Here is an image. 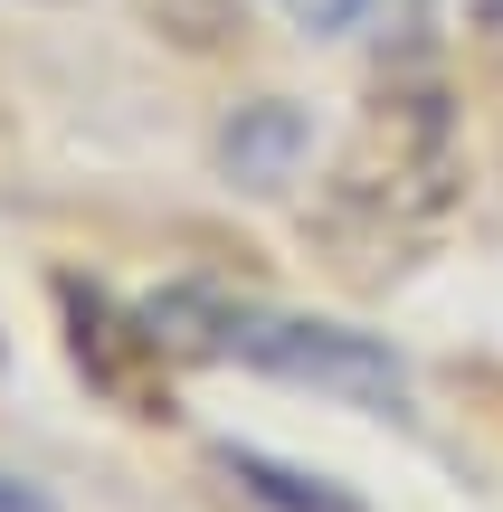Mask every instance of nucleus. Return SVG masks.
I'll return each mask as SVG.
<instances>
[{
    "instance_id": "f03ea898",
    "label": "nucleus",
    "mask_w": 503,
    "mask_h": 512,
    "mask_svg": "<svg viewBox=\"0 0 503 512\" xmlns=\"http://www.w3.org/2000/svg\"><path fill=\"white\" fill-rule=\"evenodd\" d=\"M57 304H67L76 370H86L114 408L162 418V399H171V351H162V332L143 323V304H114L105 285H57Z\"/></svg>"
},
{
    "instance_id": "f257e3e1",
    "label": "nucleus",
    "mask_w": 503,
    "mask_h": 512,
    "mask_svg": "<svg viewBox=\"0 0 503 512\" xmlns=\"http://www.w3.org/2000/svg\"><path fill=\"white\" fill-rule=\"evenodd\" d=\"M143 323L162 332L171 361H247V370H266V380H304V389L352 399V408H399L409 399L399 351H380L371 332L304 323V313L247 304V294H219V285H162L143 304Z\"/></svg>"
},
{
    "instance_id": "20e7f679",
    "label": "nucleus",
    "mask_w": 503,
    "mask_h": 512,
    "mask_svg": "<svg viewBox=\"0 0 503 512\" xmlns=\"http://www.w3.org/2000/svg\"><path fill=\"white\" fill-rule=\"evenodd\" d=\"M295 143H304V124L285 105H257L247 124H228V171H247V181H276L285 162H295Z\"/></svg>"
},
{
    "instance_id": "7ed1b4c3",
    "label": "nucleus",
    "mask_w": 503,
    "mask_h": 512,
    "mask_svg": "<svg viewBox=\"0 0 503 512\" xmlns=\"http://www.w3.org/2000/svg\"><path fill=\"white\" fill-rule=\"evenodd\" d=\"M219 475L238 484L257 512H361L342 484L304 475V465H276V456H257V446H219Z\"/></svg>"
},
{
    "instance_id": "0eeeda50",
    "label": "nucleus",
    "mask_w": 503,
    "mask_h": 512,
    "mask_svg": "<svg viewBox=\"0 0 503 512\" xmlns=\"http://www.w3.org/2000/svg\"><path fill=\"white\" fill-rule=\"evenodd\" d=\"M485 19H503V0H485Z\"/></svg>"
},
{
    "instance_id": "423d86ee",
    "label": "nucleus",
    "mask_w": 503,
    "mask_h": 512,
    "mask_svg": "<svg viewBox=\"0 0 503 512\" xmlns=\"http://www.w3.org/2000/svg\"><path fill=\"white\" fill-rule=\"evenodd\" d=\"M0 512H48V494H29L19 475H0Z\"/></svg>"
},
{
    "instance_id": "39448f33",
    "label": "nucleus",
    "mask_w": 503,
    "mask_h": 512,
    "mask_svg": "<svg viewBox=\"0 0 503 512\" xmlns=\"http://www.w3.org/2000/svg\"><path fill=\"white\" fill-rule=\"evenodd\" d=\"M285 19H295L304 38H342V29H361V10H371V0H276Z\"/></svg>"
}]
</instances>
